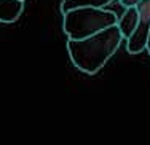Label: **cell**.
Masks as SVG:
<instances>
[{
  "mask_svg": "<svg viewBox=\"0 0 150 145\" xmlns=\"http://www.w3.org/2000/svg\"><path fill=\"white\" fill-rule=\"evenodd\" d=\"M113 0H62L61 2V11L67 13L75 8H104L105 5L112 3Z\"/></svg>",
  "mask_w": 150,
  "mask_h": 145,
  "instance_id": "8992f818",
  "label": "cell"
},
{
  "mask_svg": "<svg viewBox=\"0 0 150 145\" xmlns=\"http://www.w3.org/2000/svg\"><path fill=\"white\" fill-rule=\"evenodd\" d=\"M145 49H147L149 54H150V30H149V37H147V45H145Z\"/></svg>",
  "mask_w": 150,
  "mask_h": 145,
  "instance_id": "ba28073f",
  "label": "cell"
},
{
  "mask_svg": "<svg viewBox=\"0 0 150 145\" xmlns=\"http://www.w3.org/2000/svg\"><path fill=\"white\" fill-rule=\"evenodd\" d=\"M139 15V21H137V27L133 32L126 43V49L131 54H137L142 53L145 49L147 45V37H149V30H150V0H141L136 5Z\"/></svg>",
  "mask_w": 150,
  "mask_h": 145,
  "instance_id": "3957f363",
  "label": "cell"
},
{
  "mask_svg": "<svg viewBox=\"0 0 150 145\" xmlns=\"http://www.w3.org/2000/svg\"><path fill=\"white\" fill-rule=\"evenodd\" d=\"M137 21H139V15H137V10H136V6H129V8L125 10L123 16L118 19V23H117V27L120 29L121 35H123V38H129L133 32L136 30V27H137Z\"/></svg>",
  "mask_w": 150,
  "mask_h": 145,
  "instance_id": "5b68a950",
  "label": "cell"
},
{
  "mask_svg": "<svg viewBox=\"0 0 150 145\" xmlns=\"http://www.w3.org/2000/svg\"><path fill=\"white\" fill-rule=\"evenodd\" d=\"M19 2H24V0H19Z\"/></svg>",
  "mask_w": 150,
  "mask_h": 145,
  "instance_id": "9c48e42d",
  "label": "cell"
},
{
  "mask_svg": "<svg viewBox=\"0 0 150 145\" xmlns=\"http://www.w3.org/2000/svg\"><path fill=\"white\" fill-rule=\"evenodd\" d=\"M24 10V2L19 0H0V23H15Z\"/></svg>",
  "mask_w": 150,
  "mask_h": 145,
  "instance_id": "277c9868",
  "label": "cell"
},
{
  "mask_svg": "<svg viewBox=\"0 0 150 145\" xmlns=\"http://www.w3.org/2000/svg\"><path fill=\"white\" fill-rule=\"evenodd\" d=\"M118 18L104 8H75L64 13V32L69 40H83L107 27L117 26Z\"/></svg>",
  "mask_w": 150,
  "mask_h": 145,
  "instance_id": "7a4b0ae2",
  "label": "cell"
},
{
  "mask_svg": "<svg viewBox=\"0 0 150 145\" xmlns=\"http://www.w3.org/2000/svg\"><path fill=\"white\" fill-rule=\"evenodd\" d=\"M139 2H141V0H120V3L123 6H126V8H129V6H136Z\"/></svg>",
  "mask_w": 150,
  "mask_h": 145,
  "instance_id": "52a82bcc",
  "label": "cell"
},
{
  "mask_svg": "<svg viewBox=\"0 0 150 145\" xmlns=\"http://www.w3.org/2000/svg\"><path fill=\"white\" fill-rule=\"evenodd\" d=\"M121 40L123 35L120 29L112 26L83 40H69L67 51L78 70L88 75H94L115 54Z\"/></svg>",
  "mask_w": 150,
  "mask_h": 145,
  "instance_id": "6da1fadb",
  "label": "cell"
}]
</instances>
